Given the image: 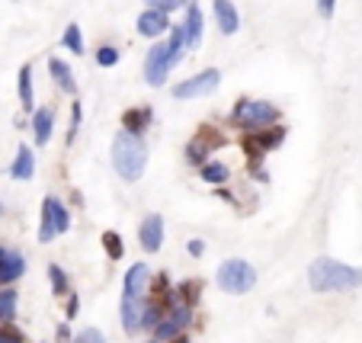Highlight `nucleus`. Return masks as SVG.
Segmentation results:
<instances>
[{"instance_id": "nucleus-23", "label": "nucleus", "mask_w": 362, "mask_h": 343, "mask_svg": "<svg viewBox=\"0 0 362 343\" xmlns=\"http://www.w3.org/2000/svg\"><path fill=\"white\" fill-rule=\"evenodd\" d=\"M77 343H106V340H103V334H96V331H84V334L77 337Z\"/></svg>"}, {"instance_id": "nucleus-14", "label": "nucleus", "mask_w": 362, "mask_h": 343, "mask_svg": "<svg viewBox=\"0 0 362 343\" xmlns=\"http://www.w3.org/2000/svg\"><path fill=\"white\" fill-rule=\"evenodd\" d=\"M282 138H286V132H282V129H273L270 135H257V138H247V148H251V151H253V148L266 151V148H276Z\"/></svg>"}, {"instance_id": "nucleus-6", "label": "nucleus", "mask_w": 362, "mask_h": 343, "mask_svg": "<svg viewBox=\"0 0 362 343\" xmlns=\"http://www.w3.org/2000/svg\"><path fill=\"white\" fill-rule=\"evenodd\" d=\"M276 116H279L276 106H270V103H241L237 112H234V119L241 122V125H247V129L266 125V122H273Z\"/></svg>"}, {"instance_id": "nucleus-10", "label": "nucleus", "mask_w": 362, "mask_h": 343, "mask_svg": "<svg viewBox=\"0 0 362 343\" xmlns=\"http://www.w3.org/2000/svg\"><path fill=\"white\" fill-rule=\"evenodd\" d=\"M215 17H218V26H222V32H237V26H241V19H237V10H234L231 0H215Z\"/></svg>"}, {"instance_id": "nucleus-4", "label": "nucleus", "mask_w": 362, "mask_h": 343, "mask_svg": "<svg viewBox=\"0 0 362 343\" xmlns=\"http://www.w3.org/2000/svg\"><path fill=\"white\" fill-rule=\"evenodd\" d=\"M173 67V58H170V45L167 42H158V45L148 52V61H145V77H148L151 87H160L167 81V71Z\"/></svg>"}, {"instance_id": "nucleus-19", "label": "nucleus", "mask_w": 362, "mask_h": 343, "mask_svg": "<svg viewBox=\"0 0 362 343\" xmlns=\"http://www.w3.org/2000/svg\"><path fill=\"white\" fill-rule=\"evenodd\" d=\"M103 244H106V251H109L112 260L122 257V244H119V238H116V231H106V234H103Z\"/></svg>"}, {"instance_id": "nucleus-7", "label": "nucleus", "mask_w": 362, "mask_h": 343, "mask_svg": "<svg viewBox=\"0 0 362 343\" xmlns=\"http://www.w3.org/2000/svg\"><path fill=\"white\" fill-rule=\"evenodd\" d=\"M218 145H224L222 135H215V129H199V135L193 138V145L186 148V154H189V160H202L209 151H215Z\"/></svg>"}, {"instance_id": "nucleus-24", "label": "nucleus", "mask_w": 362, "mask_h": 343, "mask_svg": "<svg viewBox=\"0 0 362 343\" xmlns=\"http://www.w3.org/2000/svg\"><path fill=\"white\" fill-rule=\"evenodd\" d=\"M334 13V0H321V17H330Z\"/></svg>"}, {"instance_id": "nucleus-9", "label": "nucleus", "mask_w": 362, "mask_h": 343, "mask_svg": "<svg viewBox=\"0 0 362 343\" xmlns=\"http://www.w3.org/2000/svg\"><path fill=\"white\" fill-rule=\"evenodd\" d=\"M167 29H170V23H167V13H164V10H145V13L138 17L141 36L154 39V36H160V32H167Z\"/></svg>"}, {"instance_id": "nucleus-18", "label": "nucleus", "mask_w": 362, "mask_h": 343, "mask_svg": "<svg viewBox=\"0 0 362 343\" xmlns=\"http://www.w3.org/2000/svg\"><path fill=\"white\" fill-rule=\"evenodd\" d=\"M29 81H32V71L23 67V74H19V96H23L26 106H32V84H29Z\"/></svg>"}, {"instance_id": "nucleus-11", "label": "nucleus", "mask_w": 362, "mask_h": 343, "mask_svg": "<svg viewBox=\"0 0 362 343\" xmlns=\"http://www.w3.org/2000/svg\"><path fill=\"white\" fill-rule=\"evenodd\" d=\"M186 36H189V45L193 48L202 42V10L195 7V3L186 7Z\"/></svg>"}, {"instance_id": "nucleus-16", "label": "nucleus", "mask_w": 362, "mask_h": 343, "mask_svg": "<svg viewBox=\"0 0 362 343\" xmlns=\"http://www.w3.org/2000/svg\"><path fill=\"white\" fill-rule=\"evenodd\" d=\"M151 110H138V112H125V132H135L138 135L141 125H148Z\"/></svg>"}, {"instance_id": "nucleus-3", "label": "nucleus", "mask_w": 362, "mask_h": 343, "mask_svg": "<svg viewBox=\"0 0 362 343\" xmlns=\"http://www.w3.org/2000/svg\"><path fill=\"white\" fill-rule=\"evenodd\" d=\"M257 282V273H253L251 263H244V260H228L222 269H218V286L224 292H247V289Z\"/></svg>"}, {"instance_id": "nucleus-15", "label": "nucleus", "mask_w": 362, "mask_h": 343, "mask_svg": "<svg viewBox=\"0 0 362 343\" xmlns=\"http://www.w3.org/2000/svg\"><path fill=\"white\" fill-rule=\"evenodd\" d=\"M65 48H71L74 55H84V39H81V29H77V23H71V26L65 29Z\"/></svg>"}, {"instance_id": "nucleus-20", "label": "nucleus", "mask_w": 362, "mask_h": 343, "mask_svg": "<svg viewBox=\"0 0 362 343\" xmlns=\"http://www.w3.org/2000/svg\"><path fill=\"white\" fill-rule=\"evenodd\" d=\"M17 176H29L32 174V154H29L26 148L19 151V160H17V170H13Z\"/></svg>"}, {"instance_id": "nucleus-12", "label": "nucleus", "mask_w": 362, "mask_h": 343, "mask_svg": "<svg viewBox=\"0 0 362 343\" xmlns=\"http://www.w3.org/2000/svg\"><path fill=\"white\" fill-rule=\"evenodd\" d=\"M48 71H52V77L58 81V87L65 93H74V74H71V67L65 65V61H58V58H52L48 61Z\"/></svg>"}, {"instance_id": "nucleus-17", "label": "nucleus", "mask_w": 362, "mask_h": 343, "mask_svg": "<svg viewBox=\"0 0 362 343\" xmlns=\"http://www.w3.org/2000/svg\"><path fill=\"white\" fill-rule=\"evenodd\" d=\"M202 176L209 183H224V180H228V167H224V164H205Z\"/></svg>"}, {"instance_id": "nucleus-8", "label": "nucleus", "mask_w": 362, "mask_h": 343, "mask_svg": "<svg viewBox=\"0 0 362 343\" xmlns=\"http://www.w3.org/2000/svg\"><path fill=\"white\" fill-rule=\"evenodd\" d=\"M160 241H164V218L160 215H148L145 225H141V247L148 253L160 251Z\"/></svg>"}, {"instance_id": "nucleus-21", "label": "nucleus", "mask_w": 362, "mask_h": 343, "mask_svg": "<svg viewBox=\"0 0 362 343\" xmlns=\"http://www.w3.org/2000/svg\"><path fill=\"white\" fill-rule=\"evenodd\" d=\"M96 61H100L103 67H112L119 61V52H116V48H100V52H96Z\"/></svg>"}, {"instance_id": "nucleus-13", "label": "nucleus", "mask_w": 362, "mask_h": 343, "mask_svg": "<svg viewBox=\"0 0 362 343\" xmlns=\"http://www.w3.org/2000/svg\"><path fill=\"white\" fill-rule=\"evenodd\" d=\"M52 122H55V112H52V106H45V110L36 112V138H39V145H45V141H48Z\"/></svg>"}, {"instance_id": "nucleus-1", "label": "nucleus", "mask_w": 362, "mask_h": 343, "mask_svg": "<svg viewBox=\"0 0 362 343\" xmlns=\"http://www.w3.org/2000/svg\"><path fill=\"white\" fill-rule=\"evenodd\" d=\"M308 279H311L315 292H327V289H356L362 282V273L353 267H346V263H340V260L321 257L311 263Z\"/></svg>"}, {"instance_id": "nucleus-5", "label": "nucleus", "mask_w": 362, "mask_h": 343, "mask_svg": "<svg viewBox=\"0 0 362 343\" xmlns=\"http://www.w3.org/2000/svg\"><path fill=\"white\" fill-rule=\"evenodd\" d=\"M218 81H222V74H218L215 67H209V71H202V74H195V77H189V81H183V84L173 87V96H177V100L205 96V93H212L215 87H218Z\"/></svg>"}, {"instance_id": "nucleus-2", "label": "nucleus", "mask_w": 362, "mask_h": 343, "mask_svg": "<svg viewBox=\"0 0 362 343\" xmlns=\"http://www.w3.org/2000/svg\"><path fill=\"white\" fill-rule=\"evenodd\" d=\"M145 160H148V148L135 132H119L112 141V164L125 180H138L145 174Z\"/></svg>"}, {"instance_id": "nucleus-22", "label": "nucleus", "mask_w": 362, "mask_h": 343, "mask_svg": "<svg viewBox=\"0 0 362 343\" xmlns=\"http://www.w3.org/2000/svg\"><path fill=\"white\" fill-rule=\"evenodd\" d=\"M148 3H151V10H164V13H170V10L183 7L186 0H148Z\"/></svg>"}]
</instances>
